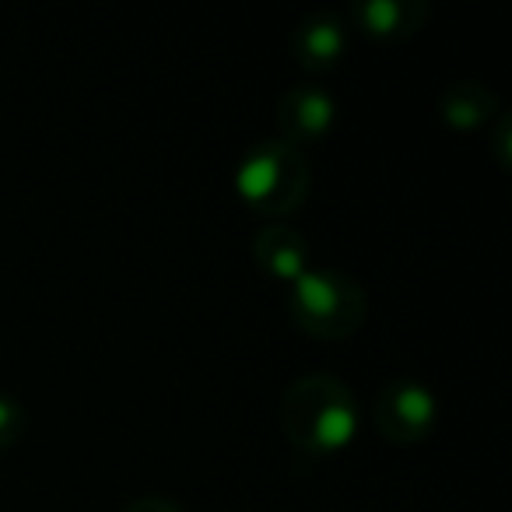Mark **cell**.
<instances>
[{"mask_svg": "<svg viewBox=\"0 0 512 512\" xmlns=\"http://www.w3.org/2000/svg\"><path fill=\"white\" fill-rule=\"evenodd\" d=\"M288 435L306 453L348 449L358 432V411L348 386L330 379H306L288 393Z\"/></svg>", "mask_w": 512, "mask_h": 512, "instance_id": "cell-1", "label": "cell"}, {"mask_svg": "<svg viewBox=\"0 0 512 512\" xmlns=\"http://www.w3.org/2000/svg\"><path fill=\"white\" fill-rule=\"evenodd\" d=\"M306 186V165L288 141H271L253 148L235 169V190L256 211H285L299 200Z\"/></svg>", "mask_w": 512, "mask_h": 512, "instance_id": "cell-2", "label": "cell"}, {"mask_svg": "<svg viewBox=\"0 0 512 512\" xmlns=\"http://www.w3.org/2000/svg\"><path fill=\"white\" fill-rule=\"evenodd\" d=\"M292 306L302 327L323 337H344L362 320V295L348 278L330 271H306L292 281Z\"/></svg>", "mask_w": 512, "mask_h": 512, "instance_id": "cell-3", "label": "cell"}, {"mask_svg": "<svg viewBox=\"0 0 512 512\" xmlns=\"http://www.w3.org/2000/svg\"><path fill=\"white\" fill-rule=\"evenodd\" d=\"M435 414V393L421 383H393L386 386V393L379 397V428H383L390 439H421L425 432H432Z\"/></svg>", "mask_w": 512, "mask_h": 512, "instance_id": "cell-4", "label": "cell"}, {"mask_svg": "<svg viewBox=\"0 0 512 512\" xmlns=\"http://www.w3.org/2000/svg\"><path fill=\"white\" fill-rule=\"evenodd\" d=\"M337 116V106L327 92L320 88H302V92L288 95L285 102V123H288V134L295 141H316L330 130Z\"/></svg>", "mask_w": 512, "mask_h": 512, "instance_id": "cell-5", "label": "cell"}, {"mask_svg": "<svg viewBox=\"0 0 512 512\" xmlns=\"http://www.w3.org/2000/svg\"><path fill=\"white\" fill-rule=\"evenodd\" d=\"M256 256H260V264H264L274 278L288 281V285L309 271L306 249H302V242L295 239L292 232H285V228H274V232L260 235V242H256Z\"/></svg>", "mask_w": 512, "mask_h": 512, "instance_id": "cell-6", "label": "cell"}, {"mask_svg": "<svg viewBox=\"0 0 512 512\" xmlns=\"http://www.w3.org/2000/svg\"><path fill=\"white\" fill-rule=\"evenodd\" d=\"M344 53V29L330 18H316L299 32V57L309 67H330Z\"/></svg>", "mask_w": 512, "mask_h": 512, "instance_id": "cell-7", "label": "cell"}, {"mask_svg": "<svg viewBox=\"0 0 512 512\" xmlns=\"http://www.w3.org/2000/svg\"><path fill=\"white\" fill-rule=\"evenodd\" d=\"M407 4L400 0H365L358 4V25H362L369 36H397L404 29Z\"/></svg>", "mask_w": 512, "mask_h": 512, "instance_id": "cell-8", "label": "cell"}, {"mask_svg": "<svg viewBox=\"0 0 512 512\" xmlns=\"http://www.w3.org/2000/svg\"><path fill=\"white\" fill-rule=\"evenodd\" d=\"M488 95L481 92V88H470V85H456L453 92L446 95V102H442V113H446V120L453 123V127H474V123H481L484 116V106H488Z\"/></svg>", "mask_w": 512, "mask_h": 512, "instance_id": "cell-9", "label": "cell"}, {"mask_svg": "<svg viewBox=\"0 0 512 512\" xmlns=\"http://www.w3.org/2000/svg\"><path fill=\"white\" fill-rule=\"evenodd\" d=\"M22 428V411L11 397H0V449L15 439V432Z\"/></svg>", "mask_w": 512, "mask_h": 512, "instance_id": "cell-10", "label": "cell"}, {"mask_svg": "<svg viewBox=\"0 0 512 512\" xmlns=\"http://www.w3.org/2000/svg\"><path fill=\"white\" fill-rule=\"evenodd\" d=\"M144 512H155V505H144Z\"/></svg>", "mask_w": 512, "mask_h": 512, "instance_id": "cell-11", "label": "cell"}]
</instances>
